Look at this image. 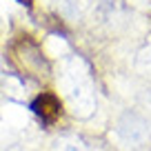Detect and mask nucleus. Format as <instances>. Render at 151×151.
<instances>
[{
    "label": "nucleus",
    "mask_w": 151,
    "mask_h": 151,
    "mask_svg": "<svg viewBox=\"0 0 151 151\" xmlns=\"http://www.w3.org/2000/svg\"><path fill=\"white\" fill-rule=\"evenodd\" d=\"M58 109H60V104L53 96H42V98H38L33 102V111L38 116H42L45 120H53L58 116Z\"/></svg>",
    "instance_id": "f257e3e1"
},
{
    "label": "nucleus",
    "mask_w": 151,
    "mask_h": 151,
    "mask_svg": "<svg viewBox=\"0 0 151 151\" xmlns=\"http://www.w3.org/2000/svg\"><path fill=\"white\" fill-rule=\"evenodd\" d=\"M58 151H80V149H78L76 145H60V147H58Z\"/></svg>",
    "instance_id": "f03ea898"
}]
</instances>
